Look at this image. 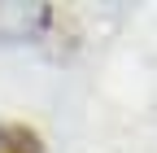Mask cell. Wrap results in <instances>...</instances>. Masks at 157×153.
<instances>
[{"instance_id": "6da1fadb", "label": "cell", "mask_w": 157, "mask_h": 153, "mask_svg": "<svg viewBox=\"0 0 157 153\" xmlns=\"http://www.w3.org/2000/svg\"><path fill=\"white\" fill-rule=\"evenodd\" d=\"M0 153H44V140L26 123H0Z\"/></svg>"}]
</instances>
